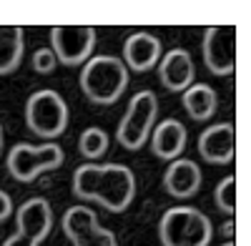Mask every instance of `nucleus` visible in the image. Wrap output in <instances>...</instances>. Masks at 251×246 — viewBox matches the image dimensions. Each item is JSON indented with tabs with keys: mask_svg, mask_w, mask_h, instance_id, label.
<instances>
[{
	"mask_svg": "<svg viewBox=\"0 0 251 246\" xmlns=\"http://www.w3.org/2000/svg\"><path fill=\"white\" fill-rule=\"evenodd\" d=\"M73 194L121 214L136 198V176L123 163H83L73 173Z\"/></svg>",
	"mask_w": 251,
	"mask_h": 246,
	"instance_id": "nucleus-1",
	"label": "nucleus"
},
{
	"mask_svg": "<svg viewBox=\"0 0 251 246\" xmlns=\"http://www.w3.org/2000/svg\"><path fill=\"white\" fill-rule=\"evenodd\" d=\"M78 83L91 103L113 106L128 86V68L116 55H96L86 60Z\"/></svg>",
	"mask_w": 251,
	"mask_h": 246,
	"instance_id": "nucleus-2",
	"label": "nucleus"
},
{
	"mask_svg": "<svg viewBox=\"0 0 251 246\" xmlns=\"http://www.w3.org/2000/svg\"><path fill=\"white\" fill-rule=\"evenodd\" d=\"M158 239L163 246H208L214 226L201 209L174 206L158 221Z\"/></svg>",
	"mask_w": 251,
	"mask_h": 246,
	"instance_id": "nucleus-3",
	"label": "nucleus"
},
{
	"mask_svg": "<svg viewBox=\"0 0 251 246\" xmlns=\"http://www.w3.org/2000/svg\"><path fill=\"white\" fill-rule=\"evenodd\" d=\"M158 116V98L153 91H138L128 108H126L123 118L118 121L116 128V141L126 151H138L143 148V143L149 141Z\"/></svg>",
	"mask_w": 251,
	"mask_h": 246,
	"instance_id": "nucleus-4",
	"label": "nucleus"
},
{
	"mask_svg": "<svg viewBox=\"0 0 251 246\" xmlns=\"http://www.w3.org/2000/svg\"><path fill=\"white\" fill-rule=\"evenodd\" d=\"M25 126L40 138H58L68 128V103L60 93L43 88L25 103Z\"/></svg>",
	"mask_w": 251,
	"mask_h": 246,
	"instance_id": "nucleus-5",
	"label": "nucleus"
},
{
	"mask_svg": "<svg viewBox=\"0 0 251 246\" xmlns=\"http://www.w3.org/2000/svg\"><path fill=\"white\" fill-rule=\"evenodd\" d=\"M66 153L58 143H43V146H30V143H15L8 153V171L20 183H33L40 173L55 171L63 166Z\"/></svg>",
	"mask_w": 251,
	"mask_h": 246,
	"instance_id": "nucleus-6",
	"label": "nucleus"
},
{
	"mask_svg": "<svg viewBox=\"0 0 251 246\" xmlns=\"http://www.w3.org/2000/svg\"><path fill=\"white\" fill-rule=\"evenodd\" d=\"M96 38L91 25H55L50 30V50L63 66H83L96 48Z\"/></svg>",
	"mask_w": 251,
	"mask_h": 246,
	"instance_id": "nucleus-7",
	"label": "nucleus"
},
{
	"mask_svg": "<svg viewBox=\"0 0 251 246\" xmlns=\"http://www.w3.org/2000/svg\"><path fill=\"white\" fill-rule=\"evenodd\" d=\"M203 63L214 75L224 78L236 71V28L234 25H214L203 33Z\"/></svg>",
	"mask_w": 251,
	"mask_h": 246,
	"instance_id": "nucleus-8",
	"label": "nucleus"
},
{
	"mask_svg": "<svg viewBox=\"0 0 251 246\" xmlns=\"http://www.w3.org/2000/svg\"><path fill=\"white\" fill-rule=\"evenodd\" d=\"M15 234L20 239H28L30 244L46 241L53 229V209L43 196H33L23 201V206L15 209Z\"/></svg>",
	"mask_w": 251,
	"mask_h": 246,
	"instance_id": "nucleus-9",
	"label": "nucleus"
},
{
	"mask_svg": "<svg viewBox=\"0 0 251 246\" xmlns=\"http://www.w3.org/2000/svg\"><path fill=\"white\" fill-rule=\"evenodd\" d=\"M236 153V131L234 123H214L199 136V156L211 166H226Z\"/></svg>",
	"mask_w": 251,
	"mask_h": 246,
	"instance_id": "nucleus-10",
	"label": "nucleus"
},
{
	"mask_svg": "<svg viewBox=\"0 0 251 246\" xmlns=\"http://www.w3.org/2000/svg\"><path fill=\"white\" fill-rule=\"evenodd\" d=\"M194 78H196L194 60L183 48H174L158 60V80L166 91L183 93L194 83Z\"/></svg>",
	"mask_w": 251,
	"mask_h": 246,
	"instance_id": "nucleus-11",
	"label": "nucleus"
},
{
	"mask_svg": "<svg viewBox=\"0 0 251 246\" xmlns=\"http://www.w3.org/2000/svg\"><path fill=\"white\" fill-rule=\"evenodd\" d=\"M203 183V171L191 158H174L163 173V189L174 198H191Z\"/></svg>",
	"mask_w": 251,
	"mask_h": 246,
	"instance_id": "nucleus-12",
	"label": "nucleus"
},
{
	"mask_svg": "<svg viewBox=\"0 0 251 246\" xmlns=\"http://www.w3.org/2000/svg\"><path fill=\"white\" fill-rule=\"evenodd\" d=\"M161 60V40L153 33H131L123 43V66L136 73H146L158 66Z\"/></svg>",
	"mask_w": 251,
	"mask_h": 246,
	"instance_id": "nucleus-13",
	"label": "nucleus"
},
{
	"mask_svg": "<svg viewBox=\"0 0 251 246\" xmlns=\"http://www.w3.org/2000/svg\"><path fill=\"white\" fill-rule=\"evenodd\" d=\"M149 138H151L153 156H158L163 161H174V158H181V153L186 148V141H188V133H186L181 121L163 118L158 126H153Z\"/></svg>",
	"mask_w": 251,
	"mask_h": 246,
	"instance_id": "nucleus-14",
	"label": "nucleus"
},
{
	"mask_svg": "<svg viewBox=\"0 0 251 246\" xmlns=\"http://www.w3.org/2000/svg\"><path fill=\"white\" fill-rule=\"evenodd\" d=\"M25 55V33L20 25H0V75H10Z\"/></svg>",
	"mask_w": 251,
	"mask_h": 246,
	"instance_id": "nucleus-15",
	"label": "nucleus"
},
{
	"mask_svg": "<svg viewBox=\"0 0 251 246\" xmlns=\"http://www.w3.org/2000/svg\"><path fill=\"white\" fill-rule=\"evenodd\" d=\"M216 106H219V96L211 86L191 83L183 91V108L191 116V121H199V123L208 121L216 113Z\"/></svg>",
	"mask_w": 251,
	"mask_h": 246,
	"instance_id": "nucleus-16",
	"label": "nucleus"
},
{
	"mask_svg": "<svg viewBox=\"0 0 251 246\" xmlns=\"http://www.w3.org/2000/svg\"><path fill=\"white\" fill-rule=\"evenodd\" d=\"M100 226L96 214L86 206H73L66 211V216H63V234H66L71 241H78L83 236H88L91 231H96Z\"/></svg>",
	"mask_w": 251,
	"mask_h": 246,
	"instance_id": "nucleus-17",
	"label": "nucleus"
},
{
	"mask_svg": "<svg viewBox=\"0 0 251 246\" xmlns=\"http://www.w3.org/2000/svg\"><path fill=\"white\" fill-rule=\"evenodd\" d=\"M78 151H80L83 158H88V161L103 158L106 151H108V133L103 128H98V126H88L78 138Z\"/></svg>",
	"mask_w": 251,
	"mask_h": 246,
	"instance_id": "nucleus-18",
	"label": "nucleus"
},
{
	"mask_svg": "<svg viewBox=\"0 0 251 246\" xmlns=\"http://www.w3.org/2000/svg\"><path fill=\"white\" fill-rule=\"evenodd\" d=\"M214 201H216L219 211L224 214L236 211V176H226L224 181H219V186L214 191Z\"/></svg>",
	"mask_w": 251,
	"mask_h": 246,
	"instance_id": "nucleus-19",
	"label": "nucleus"
},
{
	"mask_svg": "<svg viewBox=\"0 0 251 246\" xmlns=\"http://www.w3.org/2000/svg\"><path fill=\"white\" fill-rule=\"evenodd\" d=\"M33 71L35 73H40V75H50L53 71H55V66H58V60H55V55H53V50L50 48H38L35 53H33Z\"/></svg>",
	"mask_w": 251,
	"mask_h": 246,
	"instance_id": "nucleus-20",
	"label": "nucleus"
},
{
	"mask_svg": "<svg viewBox=\"0 0 251 246\" xmlns=\"http://www.w3.org/2000/svg\"><path fill=\"white\" fill-rule=\"evenodd\" d=\"M73 246H118V244H116L113 231L98 226V229H96V231H91L88 236H83V239L73 241Z\"/></svg>",
	"mask_w": 251,
	"mask_h": 246,
	"instance_id": "nucleus-21",
	"label": "nucleus"
},
{
	"mask_svg": "<svg viewBox=\"0 0 251 246\" xmlns=\"http://www.w3.org/2000/svg\"><path fill=\"white\" fill-rule=\"evenodd\" d=\"M13 216V198L0 189V223H3L5 219H10Z\"/></svg>",
	"mask_w": 251,
	"mask_h": 246,
	"instance_id": "nucleus-22",
	"label": "nucleus"
},
{
	"mask_svg": "<svg viewBox=\"0 0 251 246\" xmlns=\"http://www.w3.org/2000/svg\"><path fill=\"white\" fill-rule=\"evenodd\" d=\"M3 246H35V244H30L28 239H20L18 234H13V236H8V239L3 241Z\"/></svg>",
	"mask_w": 251,
	"mask_h": 246,
	"instance_id": "nucleus-23",
	"label": "nucleus"
},
{
	"mask_svg": "<svg viewBox=\"0 0 251 246\" xmlns=\"http://www.w3.org/2000/svg\"><path fill=\"white\" fill-rule=\"evenodd\" d=\"M0 153H3V126H0Z\"/></svg>",
	"mask_w": 251,
	"mask_h": 246,
	"instance_id": "nucleus-24",
	"label": "nucleus"
},
{
	"mask_svg": "<svg viewBox=\"0 0 251 246\" xmlns=\"http://www.w3.org/2000/svg\"><path fill=\"white\" fill-rule=\"evenodd\" d=\"M221 246H236V244H234V241H228V244H221Z\"/></svg>",
	"mask_w": 251,
	"mask_h": 246,
	"instance_id": "nucleus-25",
	"label": "nucleus"
}]
</instances>
